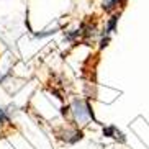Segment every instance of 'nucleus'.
<instances>
[{"instance_id": "20e7f679", "label": "nucleus", "mask_w": 149, "mask_h": 149, "mask_svg": "<svg viewBox=\"0 0 149 149\" xmlns=\"http://www.w3.org/2000/svg\"><path fill=\"white\" fill-rule=\"evenodd\" d=\"M103 134L105 136H110V138H113V139H116V141H121V143H125V138H123V134H121V131L120 130H116V126H108V128H105L103 130Z\"/></svg>"}, {"instance_id": "f03ea898", "label": "nucleus", "mask_w": 149, "mask_h": 149, "mask_svg": "<svg viewBox=\"0 0 149 149\" xmlns=\"http://www.w3.org/2000/svg\"><path fill=\"white\" fill-rule=\"evenodd\" d=\"M118 20H120V13H115V15H111V17H110V20L107 22L105 30H103V36H102V38H108V40H110V36L113 35L115 30H116Z\"/></svg>"}, {"instance_id": "0eeeda50", "label": "nucleus", "mask_w": 149, "mask_h": 149, "mask_svg": "<svg viewBox=\"0 0 149 149\" xmlns=\"http://www.w3.org/2000/svg\"><path fill=\"white\" fill-rule=\"evenodd\" d=\"M0 80H2V75H0Z\"/></svg>"}, {"instance_id": "7ed1b4c3", "label": "nucleus", "mask_w": 149, "mask_h": 149, "mask_svg": "<svg viewBox=\"0 0 149 149\" xmlns=\"http://www.w3.org/2000/svg\"><path fill=\"white\" fill-rule=\"evenodd\" d=\"M80 33H82V36H85V38H93V36L97 35V26L95 25H92V23H82V26H80Z\"/></svg>"}, {"instance_id": "39448f33", "label": "nucleus", "mask_w": 149, "mask_h": 149, "mask_svg": "<svg viewBox=\"0 0 149 149\" xmlns=\"http://www.w3.org/2000/svg\"><path fill=\"white\" fill-rule=\"evenodd\" d=\"M123 3H125V0H103L102 8L107 10V12H113V10H116Z\"/></svg>"}, {"instance_id": "f257e3e1", "label": "nucleus", "mask_w": 149, "mask_h": 149, "mask_svg": "<svg viewBox=\"0 0 149 149\" xmlns=\"http://www.w3.org/2000/svg\"><path fill=\"white\" fill-rule=\"evenodd\" d=\"M72 115H74V120L77 121V125H87L88 120L93 116L90 107L79 98H75L72 102Z\"/></svg>"}, {"instance_id": "423d86ee", "label": "nucleus", "mask_w": 149, "mask_h": 149, "mask_svg": "<svg viewBox=\"0 0 149 149\" xmlns=\"http://www.w3.org/2000/svg\"><path fill=\"white\" fill-rule=\"evenodd\" d=\"M0 123H10V110L0 107Z\"/></svg>"}]
</instances>
